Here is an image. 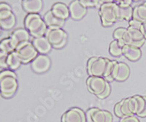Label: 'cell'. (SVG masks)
I'll return each instance as SVG.
<instances>
[{
    "label": "cell",
    "mask_w": 146,
    "mask_h": 122,
    "mask_svg": "<svg viewBox=\"0 0 146 122\" xmlns=\"http://www.w3.org/2000/svg\"><path fill=\"white\" fill-rule=\"evenodd\" d=\"M145 105L144 96L135 95L133 97L123 99L117 102L114 107V112L118 118L128 115H138L141 114Z\"/></svg>",
    "instance_id": "cell-1"
},
{
    "label": "cell",
    "mask_w": 146,
    "mask_h": 122,
    "mask_svg": "<svg viewBox=\"0 0 146 122\" xmlns=\"http://www.w3.org/2000/svg\"><path fill=\"white\" fill-rule=\"evenodd\" d=\"M18 84L15 72L5 69L0 72V94L4 98H10L15 94Z\"/></svg>",
    "instance_id": "cell-2"
},
{
    "label": "cell",
    "mask_w": 146,
    "mask_h": 122,
    "mask_svg": "<svg viewBox=\"0 0 146 122\" xmlns=\"http://www.w3.org/2000/svg\"><path fill=\"white\" fill-rule=\"evenodd\" d=\"M24 25L33 37L45 36L48 29L43 18L38 13H29L24 19Z\"/></svg>",
    "instance_id": "cell-3"
},
{
    "label": "cell",
    "mask_w": 146,
    "mask_h": 122,
    "mask_svg": "<svg viewBox=\"0 0 146 122\" xmlns=\"http://www.w3.org/2000/svg\"><path fill=\"white\" fill-rule=\"evenodd\" d=\"M86 84L88 91L100 99L108 97L111 91L109 83L103 77L90 76L87 79Z\"/></svg>",
    "instance_id": "cell-4"
},
{
    "label": "cell",
    "mask_w": 146,
    "mask_h": 122,
    "mask_svg": "<svg viewBox=\"0 0 146 122\" xmlns=\"http://www.w3.org/2000/svg\"><path fill=\"white\" fill-rule=\"evenodd\" d=\"M99 15L103 27H111L118 20V4L115 2L103 4L99 7Z\"/></svg>",
    "instance_id": "cell-5"
},
{
    "label": "cell",
    "mask_w": 146,
    "mask_h": 122,
    "mask_svg": "<svg viewBox=\"0 0 146 122\" xmlns=\"http://www.w3.org/2000/svg\"><path fill=\"white\" fill-rule=\"evenodd\" d=\"M124 45H129L135 47L140 48L146 41L141 29L129 27L126 28L122 40H120Z\"/></svg>",
    "instance_id": "cell-6"
},
{
    "label": "cell",
    "mask_w": 146,
    "mask_h": 122,
    "mask_svg": "<svg viewBox=\"0 0 146 122\" xmlns=\"http://www.w3.org/2000/svg\"><path fill=\"white\" fill-rule=\"evenodd\" d=\"M45 36L55 48L64 47L67 40V34L62 28H48Z\"/></svg>",
    "instance_id": "cell-7"
},
{
    "label": "cell",
    "mask_w": 146,
    "mask_h": 122,
    "mask_svg": "<svg viewBox=\"0 0 146 122\" xmlns=\"http://www.w3.org/2000/svg\"><path fill=\"white\" fill-rule=\"evenodd\" d=\"M110 59L104 57H91L87 63V71L90 76L103 77Z\"/></svg>",
    "instance_id": "cell-8"
},
{
    "label": "cell",
    "mask_w": 146,
    "mask_h": 122,
    "mask_svg": "<svg viewBox=\"0 0 146 122\" xmlns=\"http://www.w3.org/2000/svg\"><path fill=\"white\" fill-rule=\"evenodd\" d=\"M15 52L20 58L22 64L32 62L38 56V52L33 45L32 41H28L18 46Z\"/></svg>",
    "instance_id": "cell-9"
},
{
    "label": "cell",
    "mask_w": 146,
    "mask_h": 122,
    "mask_svg": "<svg viewBox=\"0 0 146 122\" xmlns=\"http://www.w3.org/2000/svg\"><path fill=\"white\" fill-rule=\"evenodd\" d=\"M86 121L88 122H113V115L110 111L92 107L87 110Z\"/></svg>",
    "instance_id": "cell-10"
},
{
    "label": "cell",
    "mask_w": 146,
    "mask_h": 122,
    "mask_svg": "<svg viewBox=\"0 0 146 122\" xmlns=\"http://www.w3.org/2000/svg\"><path fill=\"white\" fill-rule=\"evenodd\" d=\"M31 67L36 73H44L50 67V59L45 54H40L34 59L31 63Z\"/></svg>",
    "instance_id": "cell-11"
},
{
    "label": "cell",
    "mask_w": 146,
    "mask_h": 122,
    "mask_svg": "<svg viewBox=\"0 0 146 122\" xmlns=\"http://www.w3.org/2000/svg\"><path fill=\"white\" fill-rule=\"evenodd\" d=\"M62 122H86V116L81 109L72 107L63 114Z\"/></svg>",
    "instance_id": "cell-12"
},
{
    "label": "cell",
    "mask_w": 146,
    "mask_h": 122,
    "mask_svg": "<svg viewBox=\"0 0 146 122\" xmlns=\"http://www.w3.org/2000/svg\"><path fill=\"white\" fill-rule=\"evenodd\" d=\"M70 16L74 20H80L86 14L87 9L79 0H73L69 5Z\"/></svg>",
    "instance_id": "cell-13"
},
{
    "label": "cell",
    "mask_w": 146,
    "mask_h": 122,
    "mask_svg": "<svg viewBox=\"0 0 146 122\" xmlns=\"http://www.w3.org/2000/svg\"><path fill=\"white\" fill-rule=\"evenodd\" d=\"M130 75L129 67L124 62H118L115 64L113 74V80L124 81L129 78Z\"/></svg>",
    "instance_id": "cell-14"
},
{
    "label": "cell",
    "mask_w": 146,
    "mask_h": 122,
    "mask_svg": "<svg viewBox=\"0 0 146 122\" xmlns=\"http://www.w3.org/2000/svg\"><path fill=\"white\" fill-rule=\"evenodd\" d=\"M9 37L13 40L16 47L25 42L30 41V34L27 29L18 28L10 33Z\"/></svg>",
    "instance_id": "cell-15"
},
{
    "label": "cell",
    "mask_w": 146,
    "mask_h": 122,
    "mask_svg": "<svg viewBox=\"0 0 146 122\" xmlns=\"http://www.w3.org/2000/svg\"><path fill=\"white\" fill-rule=\"evenodd\" d=\"M32 42L37 52L41 54H48L52 48V45H50L45 36L34 37L32 40Z\"/></svg>",
    "instance_id": "cell-16"
},
{
    "label": "cell",
    "mask_w": 146,
    "mask_h": 122,
    "mask_svg": "<svg viewBox=\"0 0 146 122\" xmlns=\"http://www.w3.org/2000/svg\"><path fill=\"white\" fill-rule=\"evenodd\" d=\"M43 20L48 28H62L65 23V20L55 15L51 10H49L45 14Z\"/></svg>",
    "instance_id": "cell-17"
},
{
    "label": "cell",
    "mask_w": 146,
    "mask_h": 122,
    "mask_svg": "<svg viewBox=\"0 0 146 122\" xmlns=\"http://www.w3.org/2000/svg\"><path fill=\"white\" fill-rule=\"evenodd\" d=\"M42 0H23L22 7L28 13H38L42 8Z\"/></svg>",
    "instance_id": "cell-18"
},
{
    "label": "cell",
    "mask_w": 146,
    "mask_h": 122,
    "mask_svg": "<svg viewBox=\"0 0 146 122\" xmlns=\"http://www.w3.org/2000/svg\"><path fill=\"white\" fill-rule=\"evenodd\" d=\"M123 55L129 60L135 62L141 57L142 52L139 48L129 45H125L123 48Z\"/></svg>",
    "instance_id": "cell-19"
},
{
    "label": "cell",
    "mask_w": 146,
    "mask_h": 122,
    "mask_svg": "<svg viewBox=\"0 0 146 122\" xmlns=\"http://www.w3.org/2000/svg\"><path fill=\"white\" fill-rule=\"evenodd\" d=\"M55 15H56L59 19L66 20L70 17V10L67 5L62 2H56L52 6L50 10Z\"/></svg>",
    "instance_id": "cell-20"
},
{
    "label": "cell",
    "mask_w": 146,
    "mask_h": 122,
    "mask_svg": "<svg viewBox=\"0 0 146 122\" xmlns=\"http://www.w3.org/2000/svg\"><path fill=\"white\" fill-rule=\"evenodd\" d=\"M16 24V19L13 12L0 19V27L4 30H10L13 29Z\"/></svg>",
    "instance_id": "cell-21"
},
{
    "label": "cell",
    "mask_w": 146,
    "mask_h": 122,
    "mask_svg": "<svg viewBox=\"0 0 146 122\" xmlns=\"http://www.w3.org/2000/svg\"><path fill=\"white\" fill-rule=\"evenodd\" d=\"M132 19L143 23L146 21V2L135 6L133 8Z\"/></svg>",
    "instance_id": "cell-22"
},
{
    "label": "cell",
    "mask_w": 146,
    "mask_h": 122,
    "mask_svg": "<svg viewBox=\"0 0 146 122\" xmlns=\"http://www.w3.org/2000/svg\"><path fill=\"white\" fill-rule=\"evenodd\" d=\"M118 5V21H129L132 19L133 8L131 5L122 6Z\"/></svg>",
    "instance_id": "cell-23"
},
{
    "label": "cell",
    "mask_w": 146,
    "mask_h": 122,
    "mask_svg": "<svg viewBox=\"0 0 146 122\" xmlns=\"http://www.w3.org/2000/svg\"><path fill=\"white\" fill-rule=\"evenodd\" d=\"M124 44L120 40H113L109 46V52L113 56H120L123 55V48Z\"/></svg>",
    "instance_id": "cell-24"
},
{
    "label": "cell",
    "mask_w": 146,
    "mask_h": 122,
    "mask_svg": "<svg viewBox=\"0 0 146 122\" xmlns=\"http://www.w3.org/2000/svg\"><path fill=\"white\" fill-rule=\"evenodd\" d=\"M0 48L2 51L10 54L13 52L15 51L17 47L13 41V40L10 37H8L2 39L0 41Z\"/></svg>",
    "instance_id": "cell-25"
},
{
    "label": "cell",
    "mask_w": 146,
    "mask_h": 122,
    "mask_svg": "<svg viewBox=\"0 0 146 122\" xmlns=\"http://www.w3.org/2000/svg\"><path fill=\"white\" fill-rule=\"evenodd\" d=\"M22 64L20 58L17 54L15 51L13 52L8 55V60H7V64H8V69L10 70H15L20 67L21 64Z\"/></svg>",
    "instance_id": "cell-26"
},
{
    "label": "cell",
    "mask_w": 146,
    "mask_h": 122,
    "mask_svg": "<svg viewBox=\"0 0 146 122\" xmlns=\"http://www.w3.org/2000/svg\"><path fill=\"white\" fill-rule=\"evenodd\" d=\"M116 63L117 61L110 60L109 62H108L106 70H105V74L103 75V78H104L107 81H108V82H112V81H113V71H114L115 66V64Z\"/></svg>",
    "instance_id": "cell-27"
},
{
    "label": "cell",
    "mask_w": 146,
    "mask_h": 122,
    "mask_svg": "<svg viewBox=\"0 0 146 122\" xmlns=\"http://www.w3.org/2000/svg\"><path fill=\"white\" fill-rule=\"evenodd\" d=\"M13 12L10 5L6 2H0V19Z\"/></svg>",
    "instance_id": "cell-28"
},
{
    "label": "cell",
    "mask_w": 146,
    "mask_h": 122,
    "mask_svg": "<svg viewBox=\"0 0 146 122\" xmlns=\"http://www.w3.org/2000/svg\"><path fill=\"white\" fill-rule=\"evenodd\" d=\"M8 54L1 50L0 51V68L5 70L8 69L7 60H8Z\"/></svg>",
    "instance_id": "cell-29"
},
{
    "label": "cell",
    "mask_w": 146,
    "mask_h": 122,
    "mask_svg": "<svg viewBox=\"0 0 146 122\" xmlns=\"http://www.w3.org/2000/svg\"><path fill=\"white\" fill-rule=\"evenodd\" d=\"M126 32V28L124 27H118L113 32V37L114 40H121L124 35L125 32Z\"/></svg>",
    "instance_id": "cell-30"
},
{
    "label": "cell",
    "mask_w": 146,
    "mask_h": 122,
    "mask_svg": "<svg viewBox=\"0 0 146 122\" xmlns=\"http://www.w3.org/2000/svg\"><path fill=\"white\" fill-rule=\"evenodd\" d=\"M82 5L87 7H98L99 0H79Z\"/></svg>",
    "instance_id": "cell-31"
},
{
    "label": "cell",
    "mask_w": 146,
    "mask_h": 122,
    "mask_svg": "<svg viewBox=\"0 0 146 122\" xmlns=\"http://www.w3.org/2000/svg\"><path fill=\"white\" fill-rule=\"evenodd\" d=\"M120 122H139V120L135 115H128L121 119Z\"/></svg>",
    "instance_id": "cell-32"
},
{
    "label": "cell",
    "mask_w": 146,
    "mask_h": 122,
    "mask_svg": "<svg viewBox=\"0 0 146 122\" xmlns=\"http://www.w3.org/2000/svg\"><path fill=\"white\" fill-rule=\"evenodd\" d=\"M142 25H143V23H142V22L138 21L135 20V19H131V20L129 21V27H135V28L141 29H142Z\"/></svg>",
    "instance_id": "cell-33"
},
{
    "label": "cell",
    "mask_w": 146,
    "mask_h": 122,
    "mask_svg": "<svg viewBox=\"0 0 146 122\" xmlns=\"http://www.w3.org/2000/svg\"><path fill=\"white\" fill-rule=\"evenodd\" d=\"M133 0H114V2L119 5L122 6H128L131 5L132 3Z\"/></svg>",
    "instance_id": "cell-34"
},
{
    "label": "cell",
    "mask_w": 146,
    "mask_h": 122,
    "mask_svg": "<svg viewBox=\"0 0 146 122\" xmlns=\"http://www.w3.org/2000/svg\"><path fill=\"white\" fill-rule=\"evenodd\" d=\"M111 2H115L114 0H99V7L103 4L111 3Z\"/></svg>",
    "instance_id": "cell-35"
},
{
    "label": "cell",
    "mask_w": 146,
    "mask_h": 122,
    "mask_svg": "<svg viewBox=\"0 0 146 122\" xmlns=\"http://www.w3.org/2000/svg\"><path fill=\"white\" fill-rule=\"evenodd\" d=\"M145 97V108L144 110H143V111L142 112L141 114H139L138 116L139 117H142V118H144V117H146V96H144Z\"/></svg>",
    "instance_id": "cell-36"
},
{
    "label": "cell",
    "mask_w": 146,
    "mask_h": 122,
    "mask_svg": "<svg viewBox=\"0 0 146 122\" xmlns=\"http://www.w3.org/2000/svg\"><path fill=\"white\" fill-rule=\"evenodd\" d=\"M142 31L143 32V34L145 36V38L146 40V21L143 23V25H142Z\"/></svg>",
    "instance_id": "cell-37"
},
{
    "label": "cell",
    "mask_w": 146,
    "mask_h": 122,
    "mask_svg": "<svg viewBox=\"0 0 146 122\" xmlns=\"http://www.w3.org/2000/svg\"><path fill=\"white\" fill-rule=\"evenodd\" d=\"M2 28H1V27H0V34H1V32H2Z\"/></svg>",
    "instance_id": "cell-38"
},
{
    "label": "cell",
    "mask_w": 146,
    "mask_h": 122,
    "mask_svg": "<svg viewBox=\"0 0 146 122\" xmlns=\"http://www.w3.org/2000/svg\"><path fill=\"white\" fill-rule=\"evenodd\" d=\"M133 1H136L137 2V1H141V0H133Z\"/></svg>",
    "instance_id": "cell-39"
},
{
    "label": "cell",
    "mask_w": 146,
    "mask_h": 122,
    "mask_svg": "<svg viewBox=\"0 0 146 122\" xmlns=\"http://www.w3.org/2000/svg\"><path fill=\"white\" fill-rule=\"evenodd\" d=\"M1 50H1V48H0V51H1Z\"/></svg>",
    "instance_id": "cell-40"
}]
</instances>
